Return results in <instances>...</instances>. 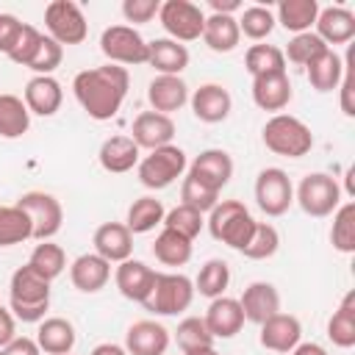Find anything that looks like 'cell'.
<instances>
[{"label": "cell", "instance_id": "obj_53", "mask_svg": "<svg viewBox=\"0 0 355 355\" xmlns=\"http://www.w3.org/2000/svg\"><path fill=\"white\" fill-rule=\"evenodd\" d=\"M17 338V319L11 311L0 308V349H6Z\"/></svg>", "mask_w": 355, "mask_h": 355}, {"label": "cell", "instance_id": "obj_50", "mask_svg": "<svg viewBox=\"0 0 355 355\" xmlns=\"http://www.w3.org/2000/svg\"><path fill=\"white\" fill-rule=\"evenodd\" d=\"M161 11V0H125L122 3V17L133 25H144L153 17H158Z\"/></svg>", "mask_w": 355, "mask_h": 355}, {"label": "cell", "instance_id": "obj_30", "mask_svg": "<svg viewBox=\"0 0 355 355\" xmlns=\"http://www.w3.org/2000/svg\"><path fill=\"white\" fill-rule=\"evenodd\" d=\"M305 75H308L311 89L327 94V92L338 89V83H341V75H344V58H341L333 47H327L322 55H316V58L305 67Z\"/></svg>", "mask_w": 355, "mask_h": 355}, {"label": "cell", "instance_id": "obj_37", "mask_svg": "<svg viewBox=\"0 0 355 355\" xmlns=\"http://www.w3.org/2000/svg\"><path fill=\"white\" fill-rule=\"evenodd\" d=\"M175 341L180 347L183 355H197V352H205V349H214V336L208 333L202 316H186L178 330H175Z\"/></svg>", "mask_w": 355, "mask_h": 355}, {"label": "cell", "instance_id": "obj_4", "mask_svg": "<svg viewBox=\"0 0 355 355\" xmlns=\"http://www.w3.org/2000/svg\"><path fill=\"white\" fill-rule=\"evenodd\" d=\"M261 139H263L266 150H272L275 155H283V158H302L313 150L311 128L291 114L269 116L263 130H261Z\"/></svg>", "mask_w": 355, "mask_h": 355}, {"label": "cell", "instance_id": "obj_35", "mask_svg": "<svg viewBox=\"0 0 355 355\" xmlns=\"http://www.w3.org/2000/svg\"><path fill=\"white\" fill-rule=\"evenodd\" d=\"M31 128V111L17 94H0V136L19 139Z\"/></svg>", "mask_w": 355, "mask_h": 355}, {"label": "cell", "instance_id": "obj_44", "mask_svg": "<svg viewBox=\"0 0 355 355\" xmlns=\"http://www.w3.org/2000/svg\"><path fill=\"white\" fill-rule=\"evenodd\" d=\"M236 22H239V31L252 42H263L275 31V14L266 6H247L241 17H236Z\"/></svg>", "mask_w": 355, "mask_h": 355}, {"label": "cell", "instance_id": "obj_39", "mask_svg": "<svg viewBox=\"0 0 355 355\" xmlns=\"http://www.w3.org/2000/svg\"><path fill=\"white\" fill-rule=\"evenodd\" d=\"M244 69H247L252 78L286 72L283 50L275 47V44H252V47L244 53Z\"/></svg>", "mask_w": 355, "mask_h": 355}, {"label": "cell", "instance_id": "obj_28", "mask_svg": "<svg viewBox=\"0 0 355 355\" xmlns=\"http://www.w3.org/2000/svg\"><path fill=\"white\" fill-rule=\"evenodd\" d=\"M147 64L158 75H180L189 67V50L180 42H172L169 36L147 42Z\"/></svg>", "mask_w": 355, "mask_h": 355}, {"label": "cell", "instance_id": "obj_33", "mask_svg": "<svg viewBox=\"0 0 355 355\" xmlns=\"http://www.w3.org/2000/svg\"><path fill=\"white\" fill-rule=\"evenodd\" d=\"M327 338L341 349L355 347V291H347L338 308L333 311L327 322Z\"/></svg>", "mask_w": 355, "mask_h": 355}, {"label": "cell", "instance_id": "obj_18", "mask_svg": "<svg viewBox=\"0 0 355 355\" xmlns=\"http://www.w3.org/2000/svg\"><path fill=\"white\" fill-rule=\"evenodd\" d=\"M239 305L244 311V322H255V324H263L269 316L280 313V294L272 283L266 280H255L250 283L241 297H239Z\"/></svg>", "mask_w": 355, "mask_h": 355}, {"label": "cell", "instance_id": "obj_42", "mask_svg": "<svg viewBox=\"0 0 355 355\" xmlns=\"http://www.w3.org/2000/svg\"><path fill=\"white\" fill-rule=\"evenodd\" d=\"M330 244H333V250H338L344 255L355 252V202H341L333 211Z\"/></svg>", "mask_w": 355, "mask_h": 355}, {"label": "cell", "instance_id": "obj_2", "mask_svg": "<svg viewBox=\"0 0 355 355\" xmlns=\"http://www.w3.org/2000/svg\"><path fill=\"white\" fill-rule=\"evenodd\" d=\"M50 308V280L39 277L28 263L14 269L8 280V311L19 322H42Z\"/></svg>", "mask_w": 355, "mask_h": 355}, {"label": "cell", "instance_id": "obj_54", "mask_svg": "<svg viewBox=\"0 0 355 355\" xmlns=\"http://www.w3.org/2000/svg\"><path fill=\"white\" fill-rule=\"evenodd\" d=\"M3 352H6V355H42L36 338H28V336H17Z\"/></svg>", "mask_w": 355, "mask_h": 355}, {"label": "cell", "instance_id": "obj_52", "mask_svg": "<svg viewBox=\"0 0 355 355\" xmlns=\"http://www.w3.org/2000/svg\"><path fill=\"white\" fill-rule=\"evenodd\" d=\"M22 25H25V22H19L14 14H0V53H3V55H8L11 47L17 44Z\"/></svg>", "mask_w": 355, "mask_h": 355}, {"label": "cell", "instance_id": "obj_7", "mask_svg": "<svg viewBox=\"0 0 355 355\" xmlns=\"http://www.w3.org/2000/svg\"><path fill=\"white\" fill-rule=\"evenodd\" d=\"M297 202L313 219L330 216L341 205V186L327 172H311L297 186Z\"/></svg>", "mask_w": 355, "mask_h": 355}, {"label": "cell", "instance_id": "obj_6", "mask_svg": "<svg viewBox=\"0 0 355 355\" xmlns=\"http://www.w3.org/2000/svg\"><path fill=\"white\" fill-rule=\"evenodd\" d=\"M186 153L178 147V144H166V147H158V150H150L139 166H136V175H139V183L144 189H166L172 186L183 172H186Z\"/></svg>", "mask_w": 355, "mask_h": 355}, {"label": "cell", "instance_id": "obj_19", "mask_svg": "<svg viewBox=\"0 0 355 355\" xmlns=\"http://www.w3.org/2000/svg\"><path fill=\"white\" fill-rule=\"evenodd\" d=\"M147 103L158 114H175L189 103V86L180 75H155L147 83Z\"/></svg>", "mask_w": 355, "mask_h": 355}, {"label": "cell", "instance_id": "obj_26", "mask_svg": "<svg viewBox=\"0 0 355 355\" xmlns=\"http://www.w3.org/2000/svg\"><path fill=\"white\" fill-rule=\"evenodd\" d=\"M291 97H294V92H291V80L286 72L252 78V103L261 111L283 114V108L291 103Z\"/></svg>", "mask_w": 355, "mask_h": 355}, {"label": "cell", "instance_id": "obj_31", "mask_svg": "<svg viewBox=\"0 0 355 355\" xmlns=\"http://www.w3.org/2000/svg\"><path fill=\"white\" fill-rule=\"evenodd\" d=\"M200 39L214 53H233L239 47V42H241V31H239L236 17L211 14V17H205V28H202V36Z\"/></svg>", "mask_w": 355, "mask_h": 355}, {"label": "cell", "instance_id": "obj_11", "mask_svg": "<svg viewBox=\"0 0 355 355\" xmlns=\"http://www.w3.org/2000/svg\"><path fill=\"white\" fill-rule=\"evenodd\" d=\"M17 205L28 214L31 219V227H33V236L36 241H50L58 230H61V222H64V208L61 202L47 194V191H25Z\"/></svg>", "mask_w": 355, "mask_h": 355}, {"label": "cell", "instance_id": "obj_32", "mask_svg": "<svg viewBox=\"0 0 355 355\" xmlns=\"http://www.w3.org/2000/svg\"><path fill=\"white\" fill-rule=\"evenodd\" d=\"M316 17H319V3L316 0H280L275 22H280L286 31H291L297 36V33L311 31Z\"/></svg>", "mask_w": 355, "mask_h": 355}, {"label": "cell", "instance_id": "obj_36", "mask_svg": "<svg viewBox=\"0 0 355 355\" xmlns=\"http://www.w3.org/2000/svg\"><path fill=\"white\" fill-rule=\"evenodd\" d=\"M164 202L144 194L139 200H133V205L128 208V219H125V227L130 233H150L155 230V225H164Z\"/></svg>", "mask_w": 355, "mask_h": 355}, {"label": "cell", "instance_id": "obj_51", "mask_svg": "<svg viewBox=\"0 0 355 355\" xmlns=\"http://www.w3.org/2000/svg\"><path fill=\"white\" fill-rule=\"evenodd\" d=\"M341 97H338V105L344 111V116H355V72H352V50L347 53L344 58V75H341Z\"/></svg>", "mask_w": 355, "mask_h": 355}, {"label": "cell", "instance_id": "obj_60", "mask_svg": "<svg viewBox=\"0 0 355 355\" xmlns=\"http://www.w3.org/2000/svg\"><path fill=\"white\" fill-rule=\"evenodd\" d=\"M69 355H72V352H69Z\"/></svg>", "mask_w": 355, "mask_h": 355}, {"label": "cell", "instance_id": "obj_3", "mask_svg": "<svg viewBox=\"0 0 355 355\" xmlns=\"http://www.w3.org/2000/svg\"><path fill=\"white\" fill-rule=\"evenodd\" d=\"M208 230L216 241L227 244L230 250H244L252 230H255V219L250 214V208L239 200H219L211 211H208Z\"/></svg>", "mask_w": 355, "mask_h": 355}, {"label": "cell", "instance_id": "obj_23", "mask_svg": "<svg viewBox=\"0 0 355 355\" xmlns=\"http://www.w3.org/2000/svg\"><path fill=\"white\" fill-rule=\"evenodd\" d=\"M114 280H116V288L125 300L130 302H144L147 294L153 291V280H155V269H150L144 261H136V258H128L116 266L114 272Z\"/></svg>", "mask_w": 355, "mask_h": 355}, {"label": "cell", "instance_id": "obj_24", "mask_svg": "<svg viewBox=\"0 0 355 355\" xmlns=\"http://www.w3.org/2000/svg\"><path fill=\"white\" fill-rule=\"evenodd\" d=\"M202 322H205V327L214 338H233L244 327V311H241L239 300L222 294V297L211 300Z\"/></svg>", "mask_w": 355, "mask_h": 355}, {"label": "cell", "instance_id": "obj_57", "mask_svg": "<svg viewBox=\"0 0 355 355\" xmlns=\"http://www.w3.org/2000/svg\"><path fill=\"white\" fill-rule=\"evenodd\" d=\"M89 355H128V349L122 347V344H114V341H103V344H97Z\"/></svg>", "mask_w": 355, "mask_h": 355}, {"label": "cell", "instance_id": "obj_27", "mask_svg": "<svg viewBox=\"0 0 355 355\" xmlns=\"http://www.w3.org/2000/svg\"><path fill=\"white\" fill-rule=\"evenodd\" d=\"M141 150L136 147V141L130 136H108L103 144H100V153H97V161L105 172L111 175H125L130 172L133 166H139V158Z\"/></svg>", "mask_w": 355, "mask_h": 355}, {"label": "cell", "instance_id": "obj_47", "mask_svg": "<svg viewBox=\"0 0 355 355\" xmlns=\"http://www.w3.org/2000/svg\"><path fill=\"white\" fill-rule=\"evenodd\" d=\"M180 202H183V205H191V208L200 211V214H208V211L219 202V194H216L214 189L202 186L200 180H194L191 175H186L183 183H180Z\"/></svg>", "mask_w": 355, "mask_h": 355}, {"label": "cell", "instance_id": "obj_49", "mask_svg": "<svg viewBox=\"0 0 355 355\" xmlns=\"http://www.w3.org/2000/svg\"><path fill=\"white\" fill-rule=\"evenodd\" d=\"M42 31H36L33 25H22V31H19V39H17V44L11 47V53H8V58L17 64V67H28L31 64V58L36 55V47H39V42H42Z\"/></svg>", "mask_w": 355, "mask_h": 355}, {"label": "cell", "instance_id": "obj_16", "mask_svg": "<svg viewBox=\"0 0 355 355\" xmlns=\"http://www.w3.org/2000/svg\"><path fill=\"white\" fill-rule=\"evenodd\" d=\"M189 103H191V114L205 125L225 122L233 108V97L222 83H202L200 89H194Z\"/></svg>", "mask_w": 355, "mask_h": 355}, {"label": "cell", "instance_id": "obj_41", "mask_svg": "<svg viewBox=\"0 0 355 355\" xmlns=\"http://www.w3.org/2000/svg\"><path fill=\"white\" fill-rule=\"evenodd\" d=\"M227 283H230V266H227V261L211 258V261H205L200 266L197 280H194V291H200L208 300H216V297L225 294Z\"/></svg>", "mask_w": 355, "mask_h": 355}, {"label": "cell", "instance_id": "obj_56", "mask_svg": "<svg viewBox=\"0 0 355 355\" xmlns=\"http://www.w3.org/2000/svg\"><path fill=\"white\" fill-rule=\"evenodd\" d=\"M288 355H327V349L322 344H316V341H300Z\"/></svg>", "mask_w": 355, "mask_h": 355}, {"label": "cell", "instance_id": "obj_20", "mask_svg": "<svg viewBox=\"0 0 355 355\" xmlns=\"http://www.w3.org/2000/svg\"><path fill=\"white\" fill-rule=\"evenodd\" d=\"M22 103L36 116H53L64 103V89L53 75H36L25 83Z\"/></svg>", "mask_w": 355, "mask_h": 355}, {"label": "cell", "instance_id": "obj_40", "mask_svg": "<svg viewBox=\"0 0 355 355\" xmlns=\"http://www.w3.org/2000/svg\"><path fill=\"white\" fill-rule=\"evenodd\" d=\"M28 266H31L39 277H44V280L53 283V280L67 269V252H64L58 244H53V241H39V244L33 247L31 258H28Z\"/></svg>", "mask_w": 355, "mask_h": 355}, {"label": "cell", "instance_id": "obj_22", "mask_svg": "<svg viewBox=\"0 0 355 355\" xmlns=\"http://www.w3.org/2000/svg\"><path fill=\"white\" fill-rule=\"evenodd\" d=\"M69 280L83 294H97L111 280V263L97 252H83L69 263Z\"/></svg>", "mask_w": 355, "mask_h": 355}, {"label": "cell", "instance_id": "obj_46", "mask_svg": "<svg viewBox=\"0 0 355 355\" xmlns=\"http://www.w3.org/2000/svg\"><path fill=\"white\" fill-rule=\"evenodd\" d=\"M202 225H205L202 214H200V211H194L191 205H183V202L164 214V227H166V230L180 233V236H186L189 241H194V239L200 236Z\"/></svg>", "mask_w": 355, "mask_h": 355}, {"label": "cell", "instance_id": "obj_55", "mask_svg": "<svg viewBox=\"0 0 355 355\" xmlns=\"http://www.w3.org/2000/svg\"><path fill=\"white\" fill-rule=\"evenodd\" d=\"M208 6H211V14H227V17H233L236 11H241V3L239 0H208Z\"/></svg>", "mask_w": 355, "mask_h": 355}, {"label": "cell", "instance_id": "obj_45", "mask_svg": "<svg viewBox=\"0 0 355 355\" xmlns=\"http://www.w3.org/2000/svg\"><path fill=\"white\" fill-rule=\"evenodd\" d=\"M327 50V44L313 33V31H305V33H297L291 36V42L286 44L283 50V58L291 61L294 67H308L316 55H322Z\"/></svg>", "mask_w": 355, "mask_h": 355}, {"label": "cell", "instance_id": "obj_34", "mask_svg": "<svg viewBox=\"0 0 355 355\" xmlns=\"http://www.w3.org/2000/svg\"><path fill=\"white\" fill-rule=\"evenodd\" d=\"M191 250H194V244L186 236H180L175 230H166V227L153 241V255L164 266H183V263H189L191 261Z\"/></svg>", "mask_w": 355, "mask_h": 355}, {"label": "cell", "instance_id": "obj_12", "mask_svg": "<svg viewBox=\"0 0 355 355\" xmlns=\"http://www.w3.org/2000/svg\"><path fill=\"white\" fill-rule=\"evenodd\" d=\"M255 202L266 216H283L294 202V186L280 166H266L255 178Z\"/></svg>", "mask_w": 355, "mask_h": 355}, {"label": "cell", "instance_id": "obj_43", "mask_svg": "<svg viewBox=\"0 0 355 355\" xmlns=\"http://www.w3.org/2000/svg\"><path fill=\"white\" fill-rule=\"evenodd\" d=\"M277 247H280L277 227L269 225V222H255V230H252L247 247L241 250V255L250 258V261H266V258H272L277 252Z\"/></svg>", "mask_w": 355, "mask_h": 355}, {"label": "cell", "instance_id": "obj_14", "mask_svg": "<svg viewBox=\"0 0 355 355\" xmlns=\"http://www.w3.org/2000/svg\"><path fill=\"white\" fill-rule=\"evenodd\" d=\"M261 327V333H258V341H261V347L263 349H269V352H280V355H288L297 344H300V338H302V324H300V319L297 316H291V313H275V316H269L263 324H258Z\"/></svg>", "mask_w": 355, "mask_h": 355}, {"label": "cell", "instance_id": "obj_48", "mask_svg": "<svg viewBox=\"0 0 355 355\" xmlns=\"http://www.w3.org/2000/svg\"><path fill=\"white\" fill-rule=\"evenodd\" d=\"M61 58H64V47L44 33L39 47H36V55L28 64V69H33L36 75H53V69L61 67Z\"/></svg>", "mask_w": 355, "mask_h": 355}, {"label": "cell", "instance_id": "obj_13", "mask_svg": "<svg viewBox=\"0 0 355 355\" xmlns=\"http://www.w3.org/2000/svg\"><path fill=\"white\" fill-rule=\"evenodd\" d=\"M189 175H191L194 180H200L202 186H208V189H214V191L219 194V191L230 183V178H233V158H230V153L216 150V147L202 150V153L189 164Z\"/></svg>", "mask_w": 355, "mask_h": 355}, {"label": "cell", "instance_id": "obj_10", "mask_svg": "<svg viewBox=\"0 0 355 355\" xmlns=\"http://www.w3.org/2000/svg\"><path fill=\"white\" fill-rule=\"evenodd\" d=\"M158 22L169 33L172 42H194L202 36L205 28V14L197 3L191 0H164L158 11Z\"/></svg>", "mask_w": 355, "mask_h": 355}, {"label": "cell", "instance_id": "obj_25", "mask_svg": "<svg viewBox=\"0 0 355 355\" xmlns=\"http://www.w3.org/2000/svg\"><path fill=\"white\" fill-rule=\"evenodd\" d=\"M316 36L330 47V44H347L355 39V14L344 6H327V8H319V17H316Z\"/></svg>", "mask_w": 355, "mask_h": 355}, {"label": "cell", "instance_id": "obj_1", "mask_svg": "<svg viewBox=\"0 0 355 355\" xmlns=\"http://www.w3.org/2000/svg\"><path fill=\"white\" fill-rule=\"evenodd\" d=\"M128 86H130V75L125 67L116 64L92 67L72 78L75 100L94 122H108L119 114L128 97Z\"/></svg>", "mask_w": 355, "mask_h": 355}, {"label": "cell", "instance_id": "obj_38", "mask_svg": "<svg viewBox=\"0 0 355 355\" xmlns=\"http://www.w3.org/2000/svg\"><path fill=\"white\" fill-rule=\"evenodd\" d=\"M33 236L28 214L14 202V205H0V247H14L22 244Z\"/></svg>", "mask_w": 355, "mask_h": 355}, {"label": "cell", "instance_id": "obj_17", "mask_svg": "<svg viewBox=\"0 0 355 355\" xmlns=\"http://www.w3.org/2000/svg\"><path fill=\"white\" fill-rule=\"evenodd\" d=\"M128 355H166L169 349V330L155 319H139L125 333Z\"/></svg>", "mask_w": 355, "mask_h": 355}, {"label": "cell", "instance_id": "obj_58", "mask_svg": "<svg viewBox=\"0 0 355 355\" xmlns=\"http://www.w3.org/2000/svg\"><path fill=\"white\" fill-rule=\"evenodd\" d=\"M197 355H219L216 349H205V352H197Z\"/></svg>", "mask_w": 355, "mask_h": 355}, {"label": "cell", "instance_id": "obj_5", "mask_svg": "<svg viewBox=\"0 0 355 355\" xmlns=\"http://www.w3.org/2000/svg\"><path fill=\"white\" fill-rule=\"evenodd\" d=\"M194 280L180 272H155L153 291L141 302L155 316H178L183 313L194 300Z\"/></svg>", "mask_w": 355, "mask_h": 355}, {"label": "cell", "instance_id": "obj_8", "mask_svg": "<svg viewBox=\"0 0 355 355\" xmlns=\"http://www.w3.org/2000/svg\"><path fill=\"white\" fill-rule=\"evenodd\" d=\"M44 28L53 42L64 44H80L89 36V22L78 3L72 0H53L44 8Z\"/></svg>", "mask_w": 355, "mask_h": 355}, {"label": "cell", "instance_id": "obj_21", "mask_svg": "<svg viewBox=\"0 0 355 355\" xmlns=\"http://www.w3.org/2000/svg\"><path fill=\"white\" fill-rule=\"evenodd\" d=\"M92 244H94V252L108 263H122L133 252V233L122 222H103L94 230Z\"/></svg>", "mask_w": 355, "mask_h": 355}, {"label": "cell", "instance_id": "obj_29", "mask_svg": "<svg viewBox=\"0 0 355 355\" xmlns=\"http://www.w3.org/2000/svg\"><path fill=\"white\" fill-rule=\"evenodd\" d=\"M75 327L69 319H61V316H50V319H42L39 322V330H36V344L42 352L47 355H69L72 347H75Z\"/></svg>", "mask_w": 355, "mask_h": 355}, {"label": "cell", "instance_id": "obj_59", "mask_svg": "<svg viewBox=\"0 0 355 355\" xmlns=\"http://www.w3.org/2000/svg\"><path fill=\"white\" fill-rule=\"evenodd\" d=\"M0 355H6V352H3V349H0Z\"/></svg>", "mask_w": 355, "mask_h": 355}, {"label": "cell", "instance_id": "obj_9", "mask_svg": "<svg viewBox=\"0 0 355 355\" xmlns=\"http://www.w3.org/2000/svg\"><path fill=\"white\" fill-rule=\"evenodd\" d=\"M100 50L108 64L116 67H139L147 64V42L133 25H111L100 36Z\"/></svg>", "mask_w": 355, "mask_h": 355}, {"label": "cell", "instance_id": "obj_15", "mask_svg": "<svg viewBox=\"0 0 355 355\" xmlns=\"http://www.w3.org/2000/svg\"><path fill=\"white\" fill-rule=\"evenodd\" d=\"M130 139L136 141L139 150H158V147H166V144H172V139H175V122H172V116H166V114L141 111V114L133 119Z\"/></svg>", "mask_w": 355, "mask_h": 355}]
</instances>
